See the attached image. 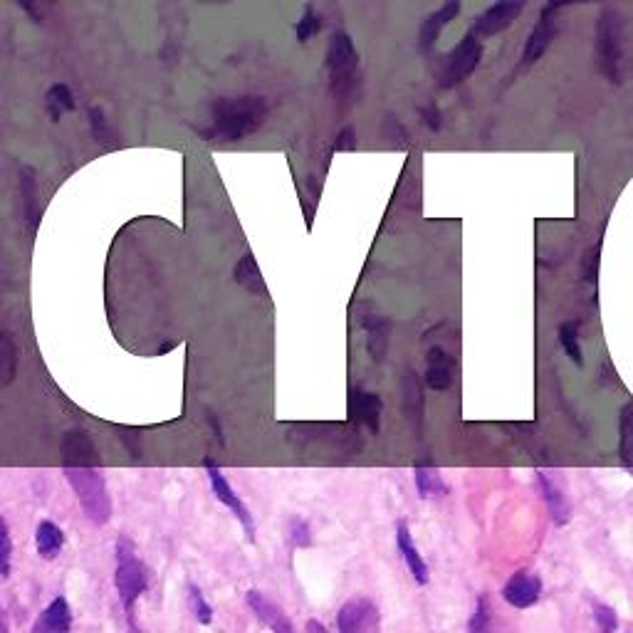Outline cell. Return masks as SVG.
Instances as JSON below:
<instances>
[{"label": "cell", "instance_id": "f546056e", "mask_svg": "<svg viewBox=\"0 0 633 633\" xmlns=\"http://www.w3.org/2000/svg\"><path fill=\"white\" fill-rule=\"evenodd\" d=\"M404 401H406V411L408 416H421L423 411V399H421V384H418L416 374L408 371L406 381H404Z\"/></svg>", "mask_w": 633, "mask_h": 633}, {"label": "cell", "instance_id": "7402d4cb", "mask_svg": "<svg viewBox=\"0 0 633 633\" xmlns=\"http://www.w3.org/2000/svg\"><path fill=\"white\" fill-rule=\"evenodd\" d=\"M45 107H47V114H50L52 122H60L62 114L75 112V107H77L75 94H72L70 87L62 85V82H57V85H52L45 94Z\"/></svg>", "mask_w": 633, "mask_h": 633}, {"label": "cell", "instance_id": "d590c367", "mask_svg": "<svg viewBox=\"0 0 633 633\" xmlns=\"http://www.w3.org/2000/svg\"><path fill=\"white\" fill-rule=\"evenodd\" d=\"M334 149H337V151L357 149V132H354V127H347V129H342V132H339L337 141H334Z\"/></svg>", "mask_w": 633, "mask_h": 633}, {"label": "cell", "instance_id": "60d3db41", "mask_svg": "<svg viewBox=\"0 0 633 633\" xmlns=\"http://www.w3.org/2000/svg\"><path fill=\"white\" fill-rule=\"evenodd\" d=\"M0 633H10V631H8V621H5L3 609H0Z\"/></svg>", "mask_w": 633, "mask_h": 633}, {"label": "cell", "instance_id": "3957f363", "mask_svg": "<svg viewBox=\"0 0 633 633\" xmlns=\"http://www.w3.org/2000/svg\"><path fill=\"white\" fill-rule=\"evenodd\" d=\"M114 554H117V574H114V582H117L119 601H122L129 624H134V606L136 601H139V596L146 591V587H149V569L141 562L132 540H127V537H119Z\"/></svg>", "mask_w": 633, "mask_h": 633}, {"label": "cell", "instance_id": "d6986e66", "mask_svg": "<svg viewBox=\"0 0 633 633\" xmlns=\"http://www.w3.org/2000/svg\"><path fill=\"white\" fill-rule=\"evenodd\" d=\"M35 544H38V554L45 559V562H52L57 559V554L65 547V532L55 525V522L43 520L38 525V532H35Z\"/></svg>", "mask_w": 633, "mask_h": 633}, {"label": "cell", "instance_id": "ac0fdd59", "mask_svg": "<svg viewBox=\"0 0 633 633\" xmlns=\"http://www.w3.org/2000/svg\"><path fill=\"white\" fill-rule=\"evenodd\" d=\"M233 277L243 290L253 292V295H265V292H268V285H265V280H263V272H260L258 268V260H255L250 253H245L243 258L238 260V265H235V270H233Z\"/></svg>", "mask_w": 633, "mask_h": 633}, {"label": "cell", "instance_id": "ffe728a7", "mask_svg": "<svg viewBox=\"0 0 633 633\" xmlns=\"http://www.w3.org/2000/svg\"><path fill=\"white\" fill-rule=\"evenodd\" d=\"M18 344H15L13 334L0 329V389L10 386L18 374Z\"/></svg>", "mask_w": 633, "mask_h": 633}, {"label": "cell", "instance_id": "8992f818", "mask_svg": "<svg viewBox=\"0 0 633 633\" xmlns=\"http://www.w3.org/2000/svg\"><path fill=\"white\" fill-rule=\"evenodd\" d=\"M324 60H327L329 77H332V90L337 94H347L359 67V52L352 35L344 33V30H337L332 35V40H329L327 57Z\"/></svg>", "mask_w": 633, "mask_h": 633}, {"label": "cell", "instance_id": "1f68e13d", "mask_svg": "<svg viewBox=\"0 0 633 633\" xmlns=\"http://www.w3.org/2000/svg\"><path fill=\"white\" fill-rule=\"evenodd\" d=\"M188 601H191V609L193 614H196V619L201 621V624H211L213 609L206 604V599H203L201 589H198L196 584H188Z\"/></svg>", "mask_w": 633, "mask_h": 633}, {"label": "cell", "instance_id": "6da1fadb", "mask_svg": "<svg viewBox=\"0 0 633 633\" xmlns=\"http://www.w3.org/2000/svg\"><path fill=\"white\" fill-rule=\"evenodd\" d=\"M265 117H268V102L263 97H255V94L223 97L213 104V127L208 134L221 141H243L245 136L263 127Z\"/></svg>", "mask_w": 633, "mask_h": 633}, {"label": "cell", "instance_id": "30bf717a", "mask_svg": "<svg viewBox=\"0 0 633 633\" xmlns=\"http://www.w3.org/2000/svg\"><path fill=\"white\" fill-rule=\"evenodd\" d=\"M542 596V579L535 572H517L507 579V584L502 587V599L507 601L515 609H530L540 601Z\"/></svg>", "mask_w": 633, "mask_h": 633}, {"label": "cell", "instance_id": "ab89813d", "mask_svg": "<svg viewBox=\"0 0 633 633\" xmlns=\"http://www.w3.org/2000/svg\"><path fill=\"white\" fill-rule=\"evenodd\" d=\"M272 633H295V631H292V624H290V621L285 619V621H280V624H277L275 629H272Z\"/></svg>", "mask_w": 633, "mask_h": 633}, {"label": "cell", "instance_id": "52a82bcc", "mask_svg": "<svg viewBox=\"0 0 633 633\" xmlns=\"http://www.w3.org/2000/svg\"><path fill=\"white\" fill-rule=\"evenodd\" d=\"M337 626L339 633H379V609H376L374 601L366 599V596H357V599L347 601V604L339 609Z\"/></svg>", "mask_w": 633, "mask_h": 633}, {"label": "cell", "instance_id": "836d02e7", "mask_svg": "<svg viewBox=\"0 0 633 633\" xmlns=\"http://www.w3.org/2000/svg\"><path fill=\"white\" fill-rule=\"evenodd\" d=\"M594 621L599 626V633H614L619 626V616L606 604H594Z\"/></svg>", "mask_w": 633, "mask_h": 633}, {"label": "cell", "instance_id": "e0dca14e", "mask_svg": "<svg viewBox=\"0 0 633 633\" xmlns=\"http://www.w3.org/2000/svg\"><path fill=\"white\" fill-rule=\"evenodd\" d=\"M537 480H540V488L544 493V502H547L549 507V515H552L554 525H567L569 522V502L567 498L562 495V490H559V485L554 483L552 478H549L547 473H537Z\"/></svg>", "mask_w": 633, "mask_h": 633}, {"label": "cell", "instance_id": "d6a6232c", "mask_svg": "<svg viewBox=\"0 0 633 633\" xmlns=\"http://www.w3.org/2000/svg\"><path fill=\"white\" fill-rule=\"evenodd\" d=\"M10 554H13V540H10L8 522H5L3 515H0V577H8Z\"/></svg>", "mask_w": 633, "mask_h": 633}, {"label": "cell", "instance_id": "f35d334b", "mask_svg": "<svg viewBox=\"0 0 633 633\" xmlns=\"http://www.w3.org/2000/svg\"><path fill=\"white\" fill-rule=\"evenodd\" d=\"M307 633H329V631L324 629V626L319 624L317 619H310V621H307Z\"/></svg>", "mask_w": 633, "mask_h": 633}, {"label": "cell", "instance_id": "83f0119b", "mask_svg": "<svg viewBox=\"0 0 633 633\" xmlns=\"http://www.w3.org/2000/svg\"><path fill=\"white\" fill-rule=\"evenodd\" d=\"M559 344H562L564 352H567V357L572 359L574 364H584L582 342H579V332L572 322H564L562 327H559Z\"/></svg>", "mask_w": 633, "mask_h": 633}, {"label": "cell", "instance_id": "7a4b0ae2", "mask_svg": "<svg viewBox=\"0 0 633 633\" xmlns=\"http://www.w3.org/2000/svg\"><path fill=\"white\" fill-rule=\"evenodd\" d=\"M62 473H65L70 488L75 490L87 520L99 527L107 525L112 520V498H109L102 473L97 468H72V465H65Z\"/></svg>", "mask_w": 633, "mask_h": 633}, {"label": "cell", "instance_id": "5b68a950", "mask_svg": "<svg viewBox=\"0 0 633 633\" xmlns=\"http://www.w3.org/2000/svg\"><path fill=\"white\" fill-rule=\"evenodd\" d=\"M480 60H483V40L470 30V33L448 52L446 60H443L441 72H438V85H441L443 90H451V87L460 85V82L468 80V77L473 75L475 67L480 65Z\"/></svg>", "mask_w": 633, "mask_h": 633}, {"label": "cell", "instance_id": "2e32d148", "mask_svg": "<svg viewBox=\"0 0 633 633\" xmlns=\"http://www.w3.org/2000/svg\"><path fill=\"white\" fill-rule=\"evenodd\" d=\"M352 411H354V416H357L359 421H362L371 433L379 431V423H381V399H379V394H371V391L354 389Z\"/></svg>", "mask_w": 633, "mask_h": 633}, {"label": "cell", "instance_id": "484cf974", "mask_svg": "<svg viewBox=\"0 0 633 633\" xmlns=\"http://www.w3.org/2000/svg\"><path fill=\"white\" fill-rule=\"evenodd\" d=\"M62 453L67 455V458H90L92 463L97 460V451H94L90 436H87L85 431H72L67 433L65 441H62Z\"/></svg>", "mask_w": 633, "mask_h": 633}, {"label": "cell", "instance_id": "9c48e42d", "mask_svg": "<svg viewBox=\"0 0 633 633\" xmlns=\"http://www.w3.org/2000/svg\"><path fill=\"white\" fill-rule=\"evenodd\" d=\"M206 473H208V480H211L213 495H216V498L221 500L230 512H233L235 520H238L240 525H243V530H245V535H248V540H255V520H253V515H250L248 507L243 505L240 495H235L233 485L228 483V478L221 473V468H218V465H213V463H208V460H206Z\"/></svg>", "mask_w": 633, "mask_h": 633}, {"label": "cell", "instance_id": "4dcf8cb0", "mask_svg": "<svg viewBox=\"0 0 633 633\" xmlns=\"http://www.w3.org/2000/svg\"><path fill=\"white\" fill-rule=\"evenodd\" d=\"M90 129H92V136L99 141V144H109V141L114 139L112 127H109L107 117H104V112L99 107L90 109Z\"/></svg>", "mask_w": 633, "mask_h": 633}, {"label": "cell", "instance_id": "cb8c5ba5", "mask_svg": "<svg viewBox=\"0 0 633 633\" xmlns=\"http://www.w3.org/2000/svg\"><path fill=\"white\" fill-rule=\"evenodd\" d=\"M245 601H248L250 609H253L255 614H258V619L263 621V624H268L270 629H275V626L280 624V621H285V619H287V616L282 614L280 606L272 604V601L268 599V596L260 594V591L250 589L248 594H245Z\"/></svg>", "mask_w": 633, "mask_h": 633}, {"label": "cell", "instance_id": "8fae6325", "mask_svg": "<svg viewBox=\"0 0 633 633\" xmlns=\"http://www.w3.org/2000/svg\"><path fill=\"white\" fill-rule=\"evenodd\" d=\"M522 10H525V3H522V0H517V3L510 0V3L490 5V8H485L483 13L478 15V20H475L473 25V33L478 35V38H483V35H498L515 23L517 15H520Z\"/></svg>", "mask_w": 633, "mask_h": 633}, {"label": "cell", "instance_id": "4fadbf2b", "mask_svg": "<svg viewBox=\"0 0 633 633\" xmlns=\"http://www.w3.org/2000/svg\"><path fill=\"white\" fill-rule=\"evenodd\" d=\"M455 379V362L451 354L441 347H433L428 352V366H426V384L433 391H446L453 386Z\"/></svg>", "mask_w": 633, "mask_h": 633}, {"label": "cell", "instance_id": "74e56055", "mask_svg": "<svg viewBox=\"0 0 633 633\" xmlns=\"http://www.w3.org/2000/svg\"><path fill=\"white\" fill-rule=\"evenodd\" d=\"M426 124H428V127H431V129L441 127V114H438V109H433V107L428 109V112H426Z\"/></svg>", "mask_w": 633, "mask_h": 633}, {"label": "cell", "instance_id": "f1b7e54d", "mask_svg": "<svg viewBox=\"0 0 633 633\" xmlns=\"http://www.w3.org/2000/svg\"><path fill=\"white\" fill-rule=\"evenodd\" d=\"M319 28H322V18H319L317 10L312 8V5H307V8L302 10L300 20H297V28H295L297 40H300V43H310V40L319 33Z\"/></svg>", "mask_w": 633, "mask_h": 633}, {"label": "cell", "instance_id": "603a6c76", "mask_svg": "<svg viewBox=\"0 0 633 633\" xmlns=\"http://www.w3.org/2000/svg\"><path fill=\"white\" fill-rule=\"evenodd\" d=\"M366 332H369V339H366L369 354L374 357V362H384L386 352H389V322L381 317L369 319Z\"/></svg>", "mask_w": 633, "mask_h": 633}, {"label": "cell", "instance_id": "277c9868", "mask_svg": "<svg viewBox=\"0 0 633 633\" xmlns=\"http://www.w3.org/2000/svg\"><path fill=\"white\" fill-rule=\"evenodd\" d=\"M596 50H599L601 72L619 85L624 77V18L616 8H604L599 13Z\"/></svg>", "mask_w": 633, "mask_h": 633}, {"label": "cell", "instance_id": "44dd1931", "mask_svg": "<svg viewBox=\"0 0 633 633\" xmlns=\"http://www.w3.org/2000/svg\"><path fill=\"white\" fill-rule=\"evenodd\" d=\"M413 480H416V490L423 500L441 498V495L448 493L441 473L436 468H428V465H416L413 468Z\"/></svg>", "mask_w": 633, "mask_h": 633}, {"label": "cell", "instance_id": "7c38bea8", "mask_svg": "<svg viewBox=\"0 0 633 633\" xmlns=\"http://www.w3.org/2000/svg\"><path fill=\"white\" fill-rule=\"evenodd\" d=\"M72 629V611L65 596H55L50 604L45 606L43 614L35 621L30 633H70Z\"/></svg>", "mask_w": 633, "mask_h": 633}, {"label": "cell", "instance_id": "d4e9b609", "mask_svg": "<svg viewBox=\"0 0 633 633\" xmlns=\"http://www.w3.org/2000/svg\"><path fill=\"white\" fill-rule=\"evenodd\" d=\"M20 188H23V203H25V216H28V223L33 221V226H38L43 208H40V203H38V183H35L33 169H23V174H20Z\"/></svg>", "mask_w": 633, "mask_h": 633}, {"label": "cell", "instance_id": "8d00e7d4", "mask_svg": "<svg viewBox=\"0 0 633 633\" xmlns=\"http://www.w3.org/2000/svg\"><path fill=\"white\" fill-rule=\"evenodd\" d=\"M596 265H599V245L589 248L584 255V280L594 282L596 280Z\"/></svg>", "mask_w": 633, "mask_h": 633}, {"label": "cell", "instance_id": "9a60e30c", "mask_svg": "<svg viewBox=\"0 0 633 633\" xmlns=\"http://www.w3.org/2000/svg\"><path fill=\"white\" fill-rule=\"evenodd\" d=\"M396 544H399V552L401 557H404L408 572L413 574V579H416L418 584H428V564L423 562V557L418 554L406 522H399V527H396Z\"/></svg>", "mask_w": 633, "mask_h": 633}, {"label": "cell", "instance_id": "e575fe53", "mask_svg": "<svg viewBox=\"0 0 633 633\" xmlns=\"http://www.w3.org/2000/svg\"><path fill=\"white\" fill-rule=\"evenodd\" d=\"M292 547H310L312 537H310V525L305 520H292L290 522V535H287Z\"/></svg>", "mask_w": 633, "mask_h": 633}, {"label": "cell", "instance_id": "5bb4252c", "mask_svg": "<svg viewBox=\"0 0 633 633\" xmlns=\"http://www.w3.org/2000/svg\"><path fill=\"white\" fill-rule=\"evenodd\" d=\"M458 13H460V3L458 0H451V3L441 5L436 13H431L426 20H423L421 33H418V40H421L423 50H431V47L436 45V40L441 38L443 28H448V25L458 18Z\"/></svg>", "mask_w": 633, "mask_h": 633}, {"label": "cell", "instance_id": "ba28073f", "mask_svg": "<svg viewBox=\"0 0 633 633\" xmlns=\"http://www.w3.org/2000/svg\"><path fill=\"white\" fill-rule=\"evenodd\" d=\"M562 8V3H549L542 8L540 20H537V25L532 28V33L527 35L525 52H522V62H525V65H535L544 52L549 50L554 35H557V10Z\"/></svg>", "mask_w": 633, "mask_h": 633}, {"label": "cell", "instance_id": "4316f807", "mask_svg": "<svg viewBox=\"0 0 633 633\" xmlns=\"http://www.w3.org/2000/svg\"><path fill=\"white\" fill-rule=\"evenodd\" d=\"M470 633H498L495 631V619H493V609H490L488 594L478 596L473 619H470Z\"/></svg>", "mask_w": 633, "mask_h": 633}]
</instances>
